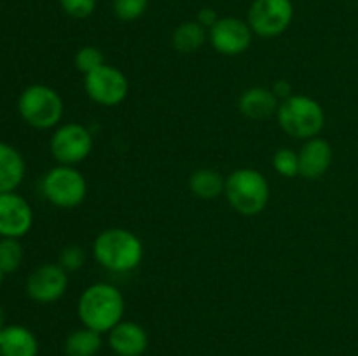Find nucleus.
I'll return each mask as SVG.
<instances>
[{
	"mask_svg": "<svg viewBox=\"0 0 358 356\" xmlns=\"http://www.w3.org/2000/svg\"><path fill=\"white\" fill-rule=\"evenodd\" d=\"M126 304L121 290L108 283H94L79 297L77 314L84 327L105 334L124 318Z\"/></svg>",
	"mask_w": 358,
	"mask_h": 356,
	"instance_id": "nucleus-1",
	"label": "nucleus"
},
{
	"mask_svg": "<svg viewBox=\"0 0 358 356\" xmlns=\"http://www.w3.org/2000/svg\"><path fill=\"white\" fill-rule=\"evenodd\" d=\"M98 264L110 272H129L143 258V244L135 232L121 227L101 230L93 243Z\"/></svg>",
	"mask_w": 358,
	"mask_h": 356,
	"instance_id": "nucleus-2",
	"label": "nucleus"
},
{
	"mask_svg": "<svg viewBox=\"0 0 358 356\" xmlns=\"http://www.w3.org/2000/svg\"><path fill=\"white\" fill-rule=\"evenodd\" d=\"M231 208L247 216L264 212L269 201V184L261 171L254 168H240L226 178L224 188Z\"/></svg>",
	"mask_w": 358,
	"mask_h": 356,
	"instance_id": "nucleus-3",
	"label": "nucleus"
},
{
	"mask_svg": "<svg viewBox=\"0 0 358 356\" xmlns=\"http://www.w3.org/2000/svg\"><path fill=\"white\" fill-rule=\"evenodd\" d=\"M278 124L287 135L299 140H310L320 135L325 126V112L315 98L292 94L280 103Z\"/></svg>",
	"mask_w": 358,
	"mask_h": 356,
	"instance_id": "nucleus-4",
	"label": "nucleus"
},
{
	"mask_svg": "<svg viewBox=\"0 0 358 356\" xmlns=\"http://www.w3.org/2000/svg\"><path fill=\"white\" fill-rule=\"evenodd\" d=\"M63 100L59 93L44 84L28 86L17 100V112L28 126L35 129H52L63 117Z\"/></svg>",
	"mask_w": 358,
	"mask_h": 356,
	"instance_id": "nucleus-5",
	"label": "nucleus"
},
{
	"mask_svg": "<svg viewBox=\"0 0 358 356\" xmlns=\"http://www.w3.org/2000/svg\"><path fill=\"white\" fill-rule=\"evenodd\" d=\"M42 194L51 205L62 209L77 208L84 202L87 194V184L84 175L76 166L51 168L42 178Z\"/></svg>",
	"mask_w": 358,
	"mask_h": 356,
	"instance_id": "nucleus-6",
	"label": "nucleus"
},
{
	"mask_svg": "<svg viewBox=\"0 0 358 356\" xmlns=\"http://www.w3.org/2000/svg\"><path fill=\"white\" fill-rule=\"evenodd\" d=\"M93 145V135L86 126L79 122H69V124L58 126L52 133L49 150L59 164L76 166L90 156Z\"/></svg>",
	"mask_w": 358,
	"mask_h": 356,
	"instance_id": "nucleus-7",
	"label": "nucleus"
},
{
	"mask_svg": "<svg viewBox=\"0 0 358 356\" xmlns=\"http://www.w3.org/2000/svg\"><path fill=\"white\" fill-rule=\"evenodd\" d=\"M294 20L292 0H254L248 9V24L259 37L282 35Z\"/></svg>",
	"mask_w": 358,
	"mask_h": 356,
	"instance_id": "nucleus-8",
	"label": "nucleus"
},
{
	"mask_svg": "<svg viewBox=\"0 0 358 356\" xmlns=\"http://www.w3.org/2000/svg\"><path fill=\"white\" fill-rule=\"evenodd\" d=\"M84 89L94 103L103 105V107H115L128 96V77L119 68L105 63L94 72L87 73L84 79Z\"/></svg>",
	"mask_w": 358,
	"mask_h": 356,
	"instance_id": "nucleus-9",
	"label": "nucleus"
},
{
	"mask_svg": "<svg viewBox=\"0 0 358 356\" xmlns=\"http://www.w3.org/2000/svg\"><path fill=\"white\" fill-rule=\"evenodd\" d=\"M252 31L248 21L240 17H220L208 30L210 44L224 56H238L247 51L252 44Z\"/></svg>",
	"mask_w": 358,
	"mask_h": 356,
	"instance_id": "nucleus-10",
	"label": "nucleus"
},
{
	"mask_svg": "<svg viewBox=\"0 0 358 356\" xmlns=\"http://www.w3.org/2000/svg\"><path fill=\"white\" fill-rule=\"evenodd\" d=\"M69 288V272L59 264H42L30 272L27 293L38 304H51L62 299Z\"/></svg>",
	"mask_w": 358,
	"mask_h": 356,
	"instance_id": "nucleus-11",
	"label": "nucleus"
},
{
	"mask_svg": "<svg viewBox=\"0 0 358 356\" xmlns=\"http://www.w3.org/2000/svg\"><path fill=\"white\" fill-rule=\"evenodd\" d=\"M34 225V209L17 192L0 194V237L21 239Z\"/></svg>",
	"mask_w": 358,
	"mask_h": 356,
	"instance_id": "nucleus-12",
	"label": "nucleus"
},
{
	"mask_svg": "<svg viewBox=\"0 0 358 356\" xmlns=\"http://www.w3.org/2000/svg\"><path fill=\"white\" fill-rule=\"evenodd\" d=\"M334 152L327 140L315 138L306 140L299 150V175L308 180H318L331 168Z\"/></svg>",
	"mask_w": 358,
	"mask_h": 356,
	"instance_id": "nucleus-13",
	"label": "nucleus"
},
{
	"mask_svg": "<svg viewBox=\"0 0 358 356\" xmlns=\"http://www.w3.org/2000/svg\"><path fill=\"white\" fill-rule=\"evenodd\" d=\"M108 344L117 356H142L149 346V335L135 321H121L108 332Z\"/></svg>",
	"mask_w": 358,
	"mask_h": 356,
	"instance_id": "nucleus-14",
	"label": "nucleus"
},
{
	"mask_svg": "<svg viewBox=\"0 0 358 356\" xmlns=\"http://www.w3.org/2000/svg\"><path fill=\"white\" fill-rule=\"evenodd\" d=\"M240 112L252 121H264L278 112V96L268 87H250L243 91L238 101Z\"/></svg>",
	"mask_w": 358,
	"mask_h": 356,
	"instance_id": "nucleus-15",
	"label": "nucleus"
},
{
	"mask_svg": "<svg viewBox=\"0 0 358 356\" xmlns=\"http://www.w3.org/2000/svg\"><path fill=\"white\" fill-rule=\"evenodd\" d=\"M0 355L37 356L38 341L30 328L23 325H6L0 330Z\"/></svg>",
	"mask_w": 358,
	"mask_h": 356,
	"instance_id": "nucleus-16",
	"label": "nucleus"
},
{
	"mask_svg": "<svg viewBox=\"0 0 358 356\" xmlns=\"http://www.w3.org/2000/svg\"><path fill=\"white\" fill-rule=\"evenodd\" d=\"M27 164L16 147L0 140V194L16 192L23 184Z\"/></svg>",
	"mask_w": 358,
	"mask_h": 356,
	"instance_id": "nucleus-17",
	"label": "nucleus"
},
{
	"mask_svg": "<svg viewBox=\"0 0 358 356\" xmlns=\"http://www.w3.org/2000/svg\"><path fill=\"white\" fill-rule=\"evenodd\" d=\"M189 188L194 195L201 199H215L224 194L226 188V178L215 170L201 168L189 177Z\"/></svg>",
	"mask_w": 358,
	"mask_h": 356,
	"instance_id": "nucleus-18",
	"label": "nucleus"
},
{
	"mask_svg": "<svg viewBox=\"0 0 358 356\" xmlns=\"http://www.w3.org/2000/svg\"><path fill=\"white\" fill-rule=\"evenodd\" d=\"M206 38H208V31L205 27L198 23V21H185V23L178 24L173 31V47L178 52H196L205 45Z\"/></svg>",
	"mask_w": 358,
	"mask_h": 356,
	"instance_id": "nucleus-19",
	"label": "nucleus"
},
{
	"mask_svg": "<svg viewBox=\"0 0 358 356\" xmlns=\"http://www.w3.org/2000/svg\"><path fill=\"white\" fill-rule=\"evenodd\" d=\"M101 349V334L83 327L65 339L66 356H96Z\"/></svg>",
	"mask_w": 358,
	"mask_h": 356,
	"instance_id": "nucleus-20",
	"label": "nucleus"
},
{
	"mask_svg": "<svg viewBox=\"0 0 358 356\" xmlns=\"http://www.w3.org/2000/svg\"><path fill=\"white\" fill-rule=\"evenodd\" d=\"M23 257L24 251L20 239L0 237V269L3 271V274L17 271L23 264Z\"/></svg>",
	"mask_w": 358,
	"mask_h": 356,
	"instance_id": "nucleus-21",
	"label": "nucleus"
},
{
	"mask_svg": "<svg viewBox=\"0 0 358 356\" xmlns=\"http://www.w3.org/2000/svg\"><path fill=\"white\" fill-rule=\"evenodd\" d=\"M273 168L278 175L285 178H294L299 175V152H294L289 147L278 149L273 156Z\"/></svg>",
	"mask_w": 358,
	"mask_h": 356,
	"instance_id": "nucleus-22",
	"label": "nucleus"
},
{
	"mask_svg": "<svg viewBox=\"0 0 358 356\" xmlns=\"http://www.w3.org/2000/svg\"><path fill=\"white\" fill-rule=\"evenodd\" d=\"M73 63H76V68L79 70L80 73L87 75V73L94 72V70L100 68L101 65H105V56L103 52L98 47H94V45H84V47H80L79 51L76 52Z\"/></svg>",
	"mask_w": 358,
	"mask_h": 356,
	"instance_id": "nucleus-23",
	"label": "nucleus"
},
{
	"mask_svg": "<svg viewBox=\"0 0 358 356\" xmlns=\"http://www.w3.org/2000/svg\"><path fill=\"white\" fill-rule=\"evenodd\" d=\"M112 7H114V14L117 20L129 23L145 14L149 0H114Z\"/></svg>",
	"mask_w": 358,
	"mask_h": 356,
	"instance_id": "nucleus-24",
	"label": "nucleus"
},
{
	"mask_svg": "<svg viewBox=\"0 0 358 356\" xmlns=\"http://www.w3.org/2000/svg\"><path fill=\"white\" fill-rule=\"evenodd\" d=\"M63 13L73 20H86L96 9V0H59Z\"/></svg>",
	"mask_w": 358,
	"mask_h": 356,
	"instance_id": "nucleus-25",
	"label": "nucleus"
},
{
	"mask_svg": "<svg viewBox=\"0 0 358 356\" xmlns=\"http://www.w3.org/2000/svg\"><path fill=\"white\" fill-rule=\"evenodd\" d=\"M84 260H86V255H84L83 248L76 246V244H73V246H66L65 250L62 251V255H59V265H62L66 272L79 271L84 265Z\"/></svg>",
	"mask_w": 358,
	"mask_h": 356,
	"instance_id": "nucleus-26",
	"label": "nucleus"
},
{
	"mask_svg": "<svg viewBox=\"0 0 358 356\" xmlns=\"http://www.w3.org/2000/svg\"><path fill=\"white\" fill-rule=\"evenodd\" d=\"M219 20V14H217V10L212 9V7H203V9H199L198 16H196V21H198L201 27H205L206 30H210Z\"/></svg>",
	"mask_w": 358,
	"mask_h": 356,
	"instance_id": "nucleus-27",
	"label": "nucleus"
},
{
	"mask_svg": "<svg viewBox=\"0 0 358 356\" xmlns=\"http://www.w3.org/2000/svg\"><path fill=\"white\" fill-rule=\"evenodd\" d=\"M273 93L280 98H283V100H287L289 96H292V86H290L287 80H278V82L273 86Z\"/></svg>",
	"mask_w": 358,
	"mask_h": 356,
	"instance_id": "nucleus-28",
	"label": "nucleus"
},
{
	"mask_svg": "<svg viewBox=\"0 0 358 356\" xmlns=\"http://www.w3.org/2000/svg\"><path fill=\"white\" fill-rule=\"evenodd\" d=\"M3 327H6V313H3L2 306H0V330H2Z\"/></svg>",
	"mask_w": 358,
	"mask_h": 356,
	"instance_id": "nucleus-29",
	"label": "nucleus"
},
{
	"mask_svg": "<svg viewBox=\"0 0 358 356\" xmlns=\"http://www.w3.org/2000/svg\"><path fill=\"white\" fill-rule=\"evenodd\" d=\"M3 276H6V274H3V271H2V269H0V285H2V279H3Z\"/></svg>",
	"mask_w": 358,
	"mask_h": 356,
	"instance_id": "nucleus-30",
	"label": "nucleus"
},
{
	"mask_svg": "<svg viewBox=\"0 0 358 356\" xmlns=\"http://www.w3.org/2000/svg\"><path fill=\"white\" fill-rule=\"evenodd\" d=\"M0 356H2V355H0Z\"/></svg>",
	"mask_w": 358,
	"mask_h": 356,
	"instance_id": "nucleus-31",
	"label": "nucleus"
}]
</instances>
